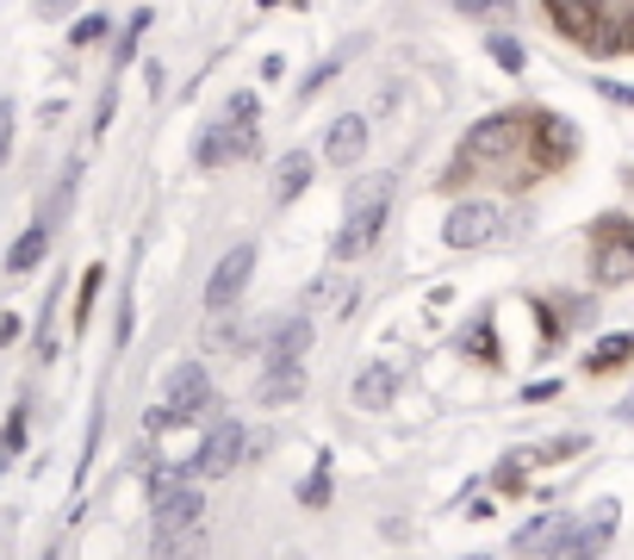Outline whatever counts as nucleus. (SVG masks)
Instances as JSON below:
<instances>
[{"mask_svg":"<svg viewBox=\"0 0 634 560\" xmlns=\"http://www.w3.org/2000/svg\"><path fill=\"white\" fill-rule=\"evenodd\" d=\"M150 511H155V560H181L187 541H199V517H206V492H193L174 467H162L150 480Z\"/></svg>","mask_w":634,"mask_h":560,"instance_id":"f257e3e1","label":"nucleus"},{"mask_svg":"<svg viewBox=\"0 0 634 560\" xmlns=\"http://www.w3.org/2000/svg\"><path fill=\"white\" fill-rule=\"evenodd\" d=\"M385 206H392V174H367L361 187L348 194V213H343V225H336V243H330L336 262H355V255H367L380 243Z\"/></svg>","mask_w":634,"mask_h":560,"instance_id":"f03ea898","label":"nucleus"},{"mask_svg":"<svg viewBox=\"0 0 634 560\" xmlns=\"http://www.w3.org/2000/svg\"><path fill=\"white\" fill-rule=\"evenodd\" d=\"M522 132H535V113H492V118H480V125L466 132V150H461V162H454V174H448V181H466V174L485 162V156L498 162L504 150H517Z\"/></svg>","mask_w":634,"mask_h":560,"instance_id":"7ed1b4c3","label":"nucleus"},{"mask_svg":"<svg viewBox=\"0 0 634 560\" xmlns=\"http://www.w3.org/2000/svg\"><path fill=\"white\" fill-rule=\"evenodd\" d=\"M250 274H255V243L243 237V243H231V250L218 255V268H211V281H206V311H224L243 299V287H250Z\"/></svg>","mask_w":634,"mask_h":560,"instance_id":"20e7f679","label":"nucleus"},{"mask_svg":"<svg viewBox=\"0 0 634 560\" xmlns=\"http://www.w3.org/2000/svg\"><path fill=\"white\" fill-rule=\"evenodd\" d=\"M597 262L591 274L603 281V287H622V281H634V225L629 218H597Z\"/></svg>","mask_w":634,"mask_h":560,"instance_id":"39448f33","label":"nucleus"},{"mask_svg":"<svg viewBox=\"0 0 634 560\" xmlns=\"http://www.w3.org/2000/svg\"><path fill=\"white\" fill-rule=\"evenodd\" d=\"M162 411L169 418H199L211 411V374L199 362H174L169 380H162Z\"/></svg>","mask_w":634,"mask_h":560,"instance_id":"423d86ee","label":"nucleus"},{"mask_svg":"<svg viewBox=\"0 0 634 560\" xmlns=\"http://www.w3.org/2000/svg\"><path fill=\"white\" fill-rule=\"evenodd\" d=\"M492 231H498V206H492V199H461L442 225V243L448 250H480Z\"/></svg>","mask_w":634,"mask_h":560,"instance_id":"0eeeda50","label":"nucleus"},{"mask_svg":"<svg viewBox=\"0 0 634 560\" xmlns=\"http://www.w3.org/2000/svg\"><path fill=\"white\" fill-rule=\"evenodd\" d=\"M243 156H255V125L224 118V125H211V132L199 137L193 162H199V169H224V162H243Z\"/></svg>","mask_w":634,"mask_h":560,"instance_id":"6e6552de","label":"nucleus"},{"mask_svg":"<svg viewBox=\"0 0 634 560\" xmlns=\"http://www.w3.org/2000/svg\"><path fill=\"white\" fill-rule=\"evenodd\" d=\"M237 461H243V430L218 424L206 443H199V455H193V480H224Z\"/></svg>","mask_w":634,"mask_h":560,"instance_id":"1a4fd4ad","label":"nucleus"},{"mask_svg":"<svg viewBox=\"0 0 634 560\" xmlns=\"http://www.w3.org/2000/svg\"><path fill=\"white\" fill-rule=\"evenodd\" d=\"M324 156L336 162V169H355V162L367 156V118H361V113L330 118V132H324Z\"/></svg>","mask_w":634,"mask_h":560,"instance_id":"9d476101","label":"nucleus"},{"mask_svg":"<svg viewBox=\"0 0 634 560\" xmlns=\"http://www.w3.org/2000/svg\"><path fill=\"white\" fill-rule=\"evenodd\" d=\"M311 348V318L306 311H292L274 324V343H268V367H299V355Z\"/></svg>","mask_w":634,"mask_h":560,"instance_id":"9b49d317","label":"nucleus"},{"mask_svg":"<svg viewBox=\"0 0 634 560\" xmlns=\"http://www.w3.org/2000/svg\"><path fill=\"white\" fill-rule=\"evenodd\" d=\"M392 392H399V367H385V362L361 367V380H355V405L361 411H385Z\"/></svg>","mask_w":634,"mask_h":560,"instance_id":"f8f14e48","label":"nucleus"},{"mask_svg":"<svg viewBox=\"0 0 634 560\" xmlns=\"http://www.w3.org/2000/svg\"><path fill=\"white\" fill-rule=\"evenodd\" d=\"M573 523L560 517V511H547V517H535V523H522L517 529V555H554V541L566 536Z\"/></svg>","mask_w":634,"mask_h":560,"instance_id":"ddd939ff","label":"nucleus"},{"mask_svg":"<svg viewBox=\"0 0 634 560\" xmlns=\"http://www.w3.org/2000/svg\"><path fill=\"white\" fill-rule=\"evenodd\" d=\"M311 169H318V162H311L306 150L280 156V169H274V199H280V206H287V199H299V194L311 187Z\"/></svg>","mask_w":634,"mask_h":560,"instance_id":"4468645a","label":"nucleus"},{"mask_svg":"<svg viewBox=\"0 0 634 560\" xmlns=\"http://www.w3.org/2000/svg\"><path fill=\"white\" fill-rule=\"evenodd\" d=\"M299 392H306V367H268L255 399H262V405H292Z\"/></svg>","mask_w":634,"mask_h":560,"instance_id":"2eb2a0df","label":"nucleus"},{"mask_svg":"<svg viewBox=\"0 0 634 560\" xmlns=\"http://www.w3.org/2000/svg\"><path fill=\"white\" fill-rule=\"evenodd\" d=\"M622 362H634V330H622V336H603V343L585 355V374H615Z\"/></svg>","mask_w":634,"mask_h":560,"instance_id":"dca6fc26","label":"nucleus"},{"mask_svg":"<svg viewBox=\"0 0 634 560\" xmlns=\"http://www.w3.org/2000/svg\"><path fill=\"white\" fill-rule=\"evenodd\" d=\"M44 250H50V231H44V225H32V231H25L20 243H13V250H7V268H13V274L38 268V262H44Z\"/></svg>","mask_w":634,"mask_h":560,"instance_id":"f3484780","label":"nucleus"},{"mask_svg":"<svg viewBox=\"0 0 634 560\" xmlns=\"http://www.w3.org/2000/svg\"><path fill=\"white\" fill-rule=\"evenodd\" d=\"M591 555H603V548H597V541L585 536V523H578V529H566V536L554 541V555L547 560H591Z\"/></svg>","mask_w":634,"mask_h":560,"instance_id":"a211bd4d","label":"nucleus"},{"mask_svg":"<svg viewBox=\"0 0 634 560\" xmlns=\"http://www.w3.org/2000/svg\"><path fill=\"white\" fill-rule=\"evenodd\" d=\"M603 50H634V7H610V32H603Z\"/></svg>","mask_w":634,"mask_h":560,"instance_id":"6ab92c4d","label":"nucleus"},{"mask_svg":"<svg viewBox=\"0 0 634 560\" xmlns=\"http://www.w3.org/2000/svg\"><path fill=\"white\" fill-rule=\"evenodd\" d=\"M615 517H622V511H615V499H603L591 511V523H585V536L597 541V548H610V536H615Z\"/></svg>","mask_w":634,"mask_h":560,"instance_id":"aec40b11","label":"nucleus"},{"mask_svg":"<svg viewBox=\"0 0 634 560\" xmlns=\"http://www.w3.org/2000/svg\"><path fill=\"white\" fill-rule=\"evenodd\" d=\"M25 448V405H13L7 411V430H0V461H13Z\"/></svg>","mask_w":634,"mask_h":560,"instance_id":"412c9836","label":"nucleus"},{"mask_svg":"<svg viewBox=\"0 0 634 560\" xmlns=\"http://www.w3.org/2000/svg\"><path fill=\"white\" fill-rule=\"evenodd\" d=\"M306 504L318 511V504H330V461H318V473L306 480Z\"/></svg>","mask_w":634,"mask_h":560,"instance_id":"4be33fe9","label":"nucleus"},{"mask_svg":"<svg viewBox=\"0 0 634 560\" xmlns=\"http://www.w3.org/2000/svg\"><path fill=\"white\" fill-rule=\"evenodd\" d=\"M100 281H106L100 268H88V274H81V306H76V324H88V311H94V293H100Z\"/></svg>","mask_w":634,"mask_h":560,"instance_id":"5701e85b","label":"nucleus"},{"mask_svg":"<svg viewBox=\"0 0 634 560\" xmlns=\"http://www.w3.org/2000/svg\"><path fill=\"white\" fill-rule=\"evenodd\" d=\"M100 38H106V13H88V20L76 25V38H69V44H81V50H88V44H100Z\"/></svg>","mask_w":634,"mask_h":560,"instance_id":"b1692460","label":"nucleus"},{"mask_svg":"<svg viewBox=\"0 0 634 560\" xmlns=\"http://www.w3.org/2000/svg\"><path fill=\"white\" fill-rule=\"evenodd\" d=\"M492 57H498L504 69H510V76L522 69V50H517V38H492Z\"/></svg>","mask_w":634,"mask_h":560,"instance_id":"393cba45","label":"nucleus"},{"mask_svg":"<svg viewBox=\"0 0 634 560\" xmlns=\"http://www.w3.org/2000/svg\"><path fill=\"white\" fill-rule=\"evenodd\" d=\"M13 156V100H0V162Z\"/></svg>","mask_w":634,"mask_h":560,"instance_id":"a878e982","label":"nucleus"},{"mask_svg":"<svg viewBox=\"0 0 634 560\" xmlns=\"http://www.w3.org/2000/svg\"><path fill=\"white\" fill-rule=\"evenodd\" d=\"M597 94L615 100V106H634V88H629V81H597Z\"/></svg>","mask_w":634,"mask_h":560,"instance_id":"bb28decb","label":"nucleus"},{"mask_svg":"<svg viewBox=\"0 0 634 560\" xmlns=\"http://www.w3.org/2000/svg\"><path fill=\"white\" fill-rule=\"evenodd\" d=\"M554 380H535V387H522V399H529V405H541V399H554Z\"/></svg>","mask_w":634,"mask_h":560,"instance_id":"cd10ccee","label":"nucleus"},{"mask_svg":"<svg viewBox=\"0 0 634 560\" xmlns=\"http://www.w3.org/2000/svg\"><path fill=\"white\" fill-rule=\"evenodd\" d=\"M211 348H218V355H231V348H237V330L218 324V330H211Z\"/></svg>","mask_w":634,"mask_h":560,"instance_id":"c85d7f7f","label":"nucleus"},{"mask_svg":"<svg viewBox=\"0 0 634 560\" xmlns=\"http://www.w3.org/2000/svg\"><path fill=\"white\" fill-rule=\"evenodd\" d=\"M7 336H20V318H0V343H7Z\"/></svg>","mask_w":634,"mask_h":560,"instance_id":"c756f323","label":"nucleus"},{"mask_svg":"<svg viewBox=\"0 0 634 560\" xmlns=\"http://www.w3.org/2000/svg\"><path fill=\"white\" fill-rule=\"evenodd\" d=\"M466 560H492V555H466Z\"/></svg>","mask_w":634,"mask_h":560,"instance_id":"7c9ffc66","label":"nucleus"},{"mask_svg":"<svg viewBox=\"0 0 634 560\" xmlns=\"http://www.w3.org/2000/svg\"><path fill=\"white\" fill-rule=\"evenodd\" d=\"M44 560H57V555H44Z\"/></svg>","mask_w":634,"mask_h":560,"instance_id":"2f4dec72","label":"nucleus"}]
</instances>
